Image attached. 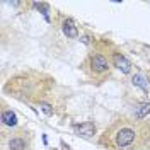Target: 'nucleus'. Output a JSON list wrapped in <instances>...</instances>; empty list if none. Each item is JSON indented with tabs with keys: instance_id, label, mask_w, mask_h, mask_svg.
Segmentation results:
<instances>
[{
	"instance_id": "f257e3e1",
	"label": "nucleus",
	"mask_w": 150,
	"mask_h": 150,
	"mask_svg": "<svg viewBox=\"0 0 150 150\" xmlns=\"http://www.w3.org/2000/svg\"><path fill=\"white\" fill-rule=\"evenodd\" d=\"M135 140V131L131 128H121L116 133V145L118 147H128Z\"/></svg>"
},
{
	"instance_id": "f03ea898",
	"label": "nucleus",
	"mask_w": 150,
	"mask_h": 150,
	"mask_svg": "<svg viewBox=\"0 0 150 150\" xmlns=\"http://www.w3.org/2000/svg\"><path fill=\"white\" fill-rule=\"evenodd\" d=\"M91 65H92L94 72H106L108 70V60L101 55H94L91 60Z\"/></svg>"
},
{
	"instance_id": "7ed1b4c3",
	"label": "nucleus",
	"mask_w": 150,
	"mask_h": 150,
	"mask_svg": "<svg viewBox=\"0 0 150 150\" xmlns=\"http://www.w3.org/2000/svg\"><path fill=\"white\" fill-rule=\"evenodd\" d=\"M114 67L118 68V70H121L123 74H130V70H131V65H130V62L125 58L123 55H114Z\"/></svg>"
},
{
	"instance_id": "20e7f679",
	"label": "nucleus",
	"mask_w": 150,
	"mask_h": 150,
	"mask_svg": "<svg viewBox=\"0 0 150 150\" xmlns=\"http://www.w3.org/2000/svg\"><path fill=\"white\" fill-rule=\"evenodd\" d=\"M63 33H65V36L70 38V39H75V38L79 36L77 26L74 24V21H72V19H67L65 22H63Z\"/></svg>"
},
{
	"instance_id": "39448f33",
	"label": "nucleus",
	"mask_w": 150,
	"mask_h": 150,
	"mask_svg": "<svg viewBox=\"0 0 150 150\" xmlns=\"http://www.w3.org/2000/svg\"><path fill=\"white\" fill-rule=\"evenodd\" d=\"M75 128H77V131H79L80 135H84V137H92L94 133H96V126H94V123H91V121L77 125Z\"/></svg>"
},
{
	"instance_id": "423d86ee",
	"label": "nucleus",
	"mask_w": 150,
	"mask_h": 150,
	"mask_svg": "<svg viewBox=\"0 0 150 150\" xmlns=\"http://www.w3.org/2000/svg\"><path fill=\"white\" fill-rule=\"evenodd\" d=\"M2 121L5 123L7 126H16L17 125V116L12 111H4L2 112Z\"/></svg>"
},
{
	"instance_id": "0eeeda50",
	"label": "nucleus",
	"mask_w": 150,
	"mask_h": 150,
	"mask_svg": "<svg viewBox=\"0 0 150 150\" xmlns=\"http://www.w3.org/2000/svg\"><path fill=\"white\" fill-rule=\"evenodd\" d=\"M149 112H150V104L143 103V104L138 106V109H137V112H135V116H137V120H142V118H145Z\"/></svg>"
},
{
	"instance_id": "6e6552de",
	"label": "nucleus",
	"mask_w": 150,
	"mask_h": 150,
	"mask_svg": "<svg viewBox=\"0 0 150 150\" xmlns=\"http://www.w3.org/2000/svg\"><path fill=\"white\" fill-rule=\"evenodd\" d=\"M131 82H133V85H138V87H142L145 92L149 91V84H147V80H145V77H143V75H135V77L131 79Z\"/></svg>"
},
{
	"instance_id": "1a4fd4ad",
	"label": "nucleus",
	"mask_w": 150,
	"mask_h": 150,
	"mask_svg": "<svg viewBox=\"0 0 150 150\" xmlns=\"http://www.w3.org/2000/svg\"><path fill=\"white\" fill-rule=\"evenodd\" d=\"M9 147H10V150H24L26 149V143L21 138H12L9 142Z\"/></svg>"
},
{
	"instance_id": "9d476101",
	"label": "nucleus",
	"mask_w": 150,
	"mask_h": 150,
	"mask_svg": "<svg viewBox=\"0 0 150 150\" xmlns=\"http://www.w3.org/2000/svg\"><path fill=\"white\" fill-rule=\"evenodd\" d=\"M41 109H43V112H46V114H51V112H53L51 106H50V104H46V103L41 104Z\"/></svg>"
}]
</instances>
